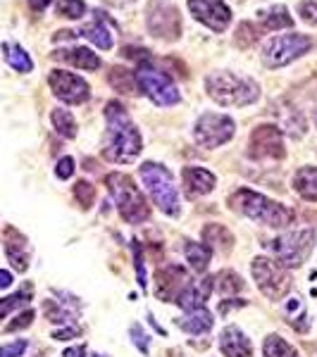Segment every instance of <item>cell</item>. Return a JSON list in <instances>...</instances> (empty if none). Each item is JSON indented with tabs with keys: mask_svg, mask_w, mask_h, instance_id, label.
Returning <instances> with one entry per match:
<instances>
[{
	"mask_svg": "<svg viewBox=\"0 0 317 357\" xmlns=\"http://www.w3.org/2000/svg\"><path fill=\"white\" fill-rule=\"evenodd\" d=\"M105 183L124 222L143 224L151 217V207L146 203V195L141 193V188L136 186L131 176L122 174V172H112V174L105 176Z\"/></svg>",
	"mask_w": 317,
	"mask_h": 357,
	"instance_id": "cell-4",
	"label": "cell"
},
{
	"mask_svg": "<svg viewBox=\"0 0 317 357\" xmlns=\"http://www.w3.org/2000/svg\"><path fill=\"white\" fill-rule=\"evenodd\" d=\"M79 333H82V329H79V326L77 324H74V326H65V329H60V331H55L53 333V338H55V341H69V338H72V336H79Z\"/></svg>",
	"mask_w": 317,
	"mask_h": 357,
	"instance_id": "cell-44",
	"label": "cell"
},
{
	"mask_svg": "<svg viewBox=\"0 0 317 357\" xmlns=\"http://www.w3.org/2000/svg\"><path fill=\"white\" fill-rule=\"evenodd\" d=\"M315 124H317V114H315Z\"/></svg>",
	"mask_w": 317,
	"mask_h": 357,
	"instance_id": "cell-49",
	"label": "cell"
},
{
	"mask_svg": "<svg viewBox=\"0 0 317 357\" xmlns=\"http://www.w3.org/2000/svg\"><path fill=\"white\" fill-rule=\"evenodd\" d=\"M182 181H184V191L191 195V198H196V195L210 193L212 188H215L217 178L212 172L203 169V167H184Z\"/></svg>",
	"mask_w": 317,
	"mask_h": 357,
	"instance_id": "cell-19",
	"label": "cell"
},
{
	"mask_svg": "<svg viewBox=\"0 0 317 357\" xmlns=\"http://www.w3.org/2000/svg\"><path fill=\"white\" fill-rule=\"evenodd\" d=\"M217 291L220 296L229 298V296H236L239 291H244V279H241L236 272H220L217 274Z\"/></svg>",
	"mask_w": 317,
	"mask_h": 357,
	"instance_id": "cell-34",
	"label": "cell"
},
{
	"mask_svg": "<svg viewBox=\"0 0 317 357\" xmlns=\"http://www.w3.org/2000/svg\"><path fill=\"white\" fill-rule=\"evenodd\" d=\"M8 286H13V274L8 269H0V289H8Z\"/></svg>",
	"mask_w": 317,
	"mask_h": 357,
	"instance_id": "cell-45",
	"label": "cell"
},
{
	"mask_svg": "<svg viewBox=\"0 0 317 357\" xmlns=\"http://www.w3.org/2000/svg\"><path fill=\"white\" fill-rule=\"evenodd\" d=\"M62 301H45L43 303V312L48 317L53 324H74L77 321L79 312H82V303L77 301L74 296L69 293H62V291H55Z\"/></svg>",
	"mask_w": 317,
	"mask_h": 357,
	"instance_id": "cell-17",
	"label": "cell"
},
{
	"mask_svg": "<svg viewBox=\"0 0 317 357\" xmlns=\"http://www.w3.org/2000/svg\"><path fill=\"white\" fill-rule=\"evenodd\" d=\"M55 174H57V178H69L74 174V160L72 158H62L60 162H57V167H55Z\"/></svg>",
	"mask_w": 317,
	"mask_h": 357,
	"instance_id": "cell-43",
	"label": "cell"
},
{
	"mask_svg": "<svg viewBox=\"0 0 317 357\" xmlns=\"http://www.w3.org/2000/svg\"><path fill=\"white\" fill-rule=\"evenodd\" d=\"M108 82L117 93H136L138 91V84H136V74L129 72V69H122V67H112L110 74H108Z\"/></svg>",
	"mask_w": 317,
	"mask_h": 357,
	"instance_id": "cell-30",
	"label": "cell"
},
{
	"mask_svg": "<svg viewBox=\"0 0 317 357\" xmlns=\"http://www.w3.org/2000/svg\"><path fill=\"white\" fill-rule=\"evenodd\" d=\"M84 355H86L84 345H77V348H67L65 353H62V357H84Z\"/></svg>",
	"mask_w": 317,
	"mask_h": 357,
	"instance_id": "cell-46",
	"label": "cell"
},
{
	"mask_svg": "<svg viewBox=\"0 0 317 357\" xmlns=\"http://www.w3.org/2000/svg\"><path fill=\"white\" fill-rule=\"evenodd\" d=\"M184 255H186V262L191 264L193 272L203 274L210 264L212 250L205 243H196V241H184Z\"/></svg>",
	"mask_w": 317,
	"mask_h": 357,
	"instance_id": "cell-26",
	"label": "cell"
},
{
	"mask_svg": "<svg viewBox=\"0 0 317 357\" xmlns=\"http://www.w3.org/2000/svg\"><path fill=\"white\" fill-rule=\"evenodd\" d=\"M138 174H141V181L146 186V191L151 193L153 203L170 217H177L182 210V200H179V191L175 186V178H172L170 169H165L163 165L158 162H143L138 167Z\"/></svg>",
	"mask_w": 317,
	"mask_h": 357,
	"instance_id": "cell-5",
	"label": "cell"
},
{
	"mask_svg": "<svg viewBox=\"0 0 317 357\" xmlns=\"http://www.w3.org/2000/svg\"><path fill=\"white\" fill-rule=\"evenodd\" d=\"M263 357H301V355H298V350L286 343L281 336L270 333L263 343Z\"/></svg>",
	"mask_w": 317,
	"mask_h": 357,
	"instance_id": "cell-32",
	"label": "cell"
},
{
	"mask_svg": "<svg viewBox=\"0 0 317 357\" xmlns=\"http://www.w3.org/2000/svg\"><path fill=\"white\" fill-rule=\"evenodd\" d=\"M134 74H136L138 89L151 98L155 105L170 107V105H177V102L182 100V96H179V91H177L175 82H172L165 72H160V69L141 65V67H138V72H134Z\"/></svg>",
	"mask_w": 317,
	"mask_h": 357,
	"instance_id": "cell-9",
	"label": "cell"
},
{
	"mask_svg": "<svg viewBox=\"0 0 317 357\" xmlns=\"http://www.w3.org/2000/svg\"><path fill=\"white\" fill-rule=\"evenodd\" d=\"M298 15H301V20L305 24L317 26V0H305V3H301Z\"/></svg>",
	"mask_w": 317,
	"mask_h": 357,
	"instance_id": "cell-40",
	"label": "cell"
},
{
	"mask_svg": "<svg viewBox=\"0 0 317 357\" xmlns=\"http://www.w3.org/2000/svg\"><path fill=\"white\" fill-rule=\"evenodd\" d=\"M212 286H215V279H212V276H203V279H198V281H191V284L182 291V296L177 298V305L186 310V312L205 307V301L210 298Z\"/></svg>",
	"mask_w": 317,
	"mask_h": 357,
	"instance_id": "cell-18",
	"label": "cell"
},
{
	"mask_svg": "<svg viewBox=\"0 0 317 357\" xmlns=\"http://www.w3.org/2000/svg\"><path fill=\"white\" fill-rule=\"evenodd\" d=\"M146 24L153 36L167 38V41H177L182 33L179 10H177L170 0H151V3H148Z\"/></svg>",
	"mask_w": 317,
	"mask_h": 357,
	"instance_id": "cell-11",
	"label": "cell"
},
{
	"mask_svg": "<svg viewBox=\"0 0 317 357\" xmlns=\"http://www.w3.org/2000/svg\"><path fill=\"white\" fill-rule=\"evenodd\" d=\"M293 191L303 200L317 203V167H301L293 174Z\"/></svg>",
	"mask_w": 317,
	"mask_h": 357,
	"instance_id": "cell-22",
	"label": "cell"
},
{
	"mask_svg": "<svg viewBox=\"0 0 317 357\" xmlns=\"http://www.w3.org/2000/svg\"><path fill=\"white\" fill-rule=\"evenodd\" d=\"M29 5H31V10H36V13H43L50 5V0H29Z\"/></svg>",
	"mask_w": 317,
	"mask_h": 357,
	"instance_id": "cell-47",
	"label": "cell"
},
{
	"mask_svg": "<svg viewBox=\"0 0 317 357\" xmlns=\"http://www.w3.org/2000/svg\"><path fill=\"white\" fill-rule=\"evenodd\" d=\"M50 122H53V129L62 138L77 136V119H74V114L65 110V107H55V110L50 112Z\"/></svg>",
	"mask_w": 317,
	"mask_h": 357,
	"instance_id": "cell-31",
	"label": "cell"
},
{
	"mask_svg": "<svg viewBox=\"0 0 317 357\" xmlns=\"http://www.w3.org/2000/svg\"><path fill=\"white\" fill-rule=\"evenodd\" d=\"M191 284L189 281V274L184 267H177V264H165L155 272V296L160 301H175L182 296V291Z\"/></svg>",
	"mask_w": 317,
	"mask_h": 357,
	"instance_id": "cell-15",
	"label": "cell"
},
{
	"mask_svg": "<svg viewBox=\"0 0 317 357\" xmlns=\"http://www.w3.org/2000/svg\"><path fill=\"white\" fill-rule=\"evenodd\" d=\"M313 248H315V229L310 227L293 229V231L281 234L279 238L272 241V252L277 262L284 264L286 269L301 267V264L308 262Z\"/></svg>",
	"mask_w": 317,
	"mask_h": 357,
	"instance_id": "cell-6",
	"label": "cell"
},
{
	"mask_svg": "<svg viewBox=\"0 0 317 357\" xmlns=\"http://www.w3.org/2000/svg\"><path fill=\"white\" fill-rule=\"evenodd\" d=\"M284 314L289 319V324L293 326L296 331L301 333H308L310 329V319H308V312H305V303L301 298H291V301L284 303Z\"/></svg>",
	"mask_w": 317,
	"mask_h": 357,
	"instance_id": "cell-29",
	"label": "cell"
},
{
	"mask_svg": "<svg viewBox=\"0 0 317 357\" xmlns=\"http://www.w3.org/2000/svg\"><path fill=\"white\" fill-rule=\"evenodd\" d=\"M177 326L184 329L186 333H193V336H200V333H207L212 329V314L207 312L205 307H198V310H191L186 317L177 319Z\"/></svg>",
	"mask_w": 317,
	"mask_h": 357,
	"instance_id": "cell-23",
	"label": "cell"
},
{
	"mask_svg": "<svg viewBox=\"0 0 317 357\" xmlns=\"http://www.w3.org/2000/svg\"><path fill=\"white\" fill-rule=\"evenodd\" d=\"M48 84L53 96L60 98L62 102H69V105H82L91 96L89 82L79 77V74L67 72V69H53L48 74Z\"/></svg>",
	"mask_w": 317,
	"mask_h": 357,
	"instance_id": "cell-12",
	"label": "cell"
},
{
	"mask_svg": "<svg viewBox=\"0 0 317 357\" xmlns=\"http://www.w3.org/2000/svg\"><path fill=\"white\" fill-rule=\"evenodd\" d=\"M251 269H253V279H256L258 289H260L263 296L270 298V301H281V298L291 291L289 269L277 260H270V257H256L251 264Z\"/></svg>",
	"mask_w": 317,
	"mask_h": 357,
	"instance_id": "cell-8",
	"label": "cell"
},
{
	"mask_svg": "<svg viewBox=\"0 0 317 357\" xmlns=\"http://www.w3.org/2000/svg\"><path fill=\"white\" fill-rule=\"evenodd\" d=\"M3 57H5V62L20 74H29L34 69V60L29 57L27 50L17 43H3Z\"/></svg>",
	"mask_w": 317,
	"mask_h": 357,
	"instance_id": "cell-27",
	"label": "cell"
},
{
	"mask_svg": "<svg viewBox=\"0 0 317 357\" xmlns=\"http://www.w3.org/2000/svg\"><path fill=\"white\" fill-rule=\"evenodd\" d=\"M31 293H34V289H31V286H27V289H22L20 293H15V296L3 298V301H0V321H3L10 312L24 307V305L31 301Z\"/></svg>",
	"mask_w": 317,
	"mask_h": 357,
	"instance_id": "cell-33",
	"label": "cell"
},
{
	"mask_svg": "<svg viewBox=\"0 0 317 357\" xmlns=\"http://www.w3.org/2000/svg\"><path fill=\"white\" fill-rule=\"evenodd\" d=\"M94 357H105V355H94Z\"/></svg>",
	"mask_w": 317,
	"mask_h": 357,
	"instance_id": "cell-48",
	"label": "cell"
},
{
	"mask_svg": "<svg viewBox=\"0 0 317 357\" xmlns=\"http://www.w3.org/2000/svg\"><path fill=\"white\" fill-rule=\"evenodd\" d=\"M105 122H108V138L103 148V158L115 165H129L141 155L143 141L138 134L136 124L129 119V114L122 107V102L112 100L105 105Z\"/></svg>",
	"mask_w": 317,
	"mask_h": 357,
	"instance_id": "cell-1",
	"label": "cell"
},
{
	"mask_svg": "<svg viewBox=\"0 0 317 357\" xmlns=\"http://www.w3.org/2000/svg\"><path fill=\"white\" fill-rule=\"evenodd\" d=\"M310 48H313V41L303 33H281V36H272L263 45V62L270 69L286 67L308 53Z\"/></svg>",
	"mask_w": 317,
	"mask_h": 357,
	"instance_id": "cell-7",
	"label": "cell"
},
{
	"mask_svg": "<svg viewBox=\"0 0 317 357\" xmlns=\"http://www.w3.org/2000/svg\"><path fill=\"white\" fill-rule=\"evenodd\" d=\"M82 36L84 38H89L91 43H96L101 50H110L112 45H115V38H112V33H110V29H108L105 24V20H103L101 15L96 17L91 24H86L82 29Z\"/></svg>",
	"mask_w": 317,
	"mask_h": 357,
	"instance_id": "cell-25",
	"label": "cell"
},
{
	"mask_svg": "<svg viewBox=\"0 0 317 357\" xmlns=\"http://www.w3.org/2000/svg\"><path fill=\"white\" fill-rule=\"evenodd\" d=\"M220 350L224 357H253V345L239 326H227L222 331Z\"/></svg>",
	"mask_w": 317,
	"mask_h": 357,
	"instance_id": "cell-21",
	"label": "cell"
},
{
	"mask_svg": "<svg viewBox=\"0 0 317 357\" xmlns=\"http://www.w3.org/2000/svg\"><path fill=\"white\" fill-rule=\"evenodd\" d=\"M234 119L227 117V114H220V112H205L196 119V126H193V138L198 146L207 148H220L224 143L232 141L234 136Z\"/></svg>",
	"mask_w": 317,
	"mask_h": 357,
	"instance_id": "cell-10",
	"label": "cell"
},
{
	"mask_svg": "<svg viewBox=\"0 0 317 357\" xmlns=\"http://www.w3.org/2000/svg\"><path fill=\"white\" fill-rule=\"evenodd\" d=\"M256 41H258V31H256V26L249 24V22H244V24L236 29V43H239L241 48H249V45Z\"/></svg>",
	"mask_w": 317,
	"mask_h": 357,
	"instance_id": "cell-37",
	"label": "cell"
},
{
	"mask_svg": "<svg viewBox=\"0 0 317 357\" xmlns=\"http://www.w3.org/2000/svg\"><path fill=\"white\" fill-rule=\"evenodd\" d=\"M229 205H232L236 212H241L244 217H249V220L265 224V227H272V229L286 227V224H291L293 220V212L289 207L279 205L277 200H270L267 195H263V193L251 191V188H239V191L229 198Z\"/></svg>",
	"mask_w": 317,
	"mask_h": 357,
	"instance_id": "cell-3",
	"label": "cell"
},
{
	"mask_svg": "<svg viewBox=\"0 0 317 357\" xmlns=\"http://www.w3.org/2000/svg\"><path fill=\"white\" fill-rule=\"evenodd\" d=\"M189 13H191L200 24H205L212 31L222 33L232 22V10L222 0H186Z\"/></svg>",
	"mask_w": 317,
	"mask_h": 357,
	"instance_id": "cell-14",
	"label": "cell"
},
{
	"mask_svg": "<svg viewBox=\"0 0 317 357\" xmlns=\"http://www.w3.org/2000/svg\"><path fill=\"white\" fill-rule=\"evenodd\" d=\"M129 333H131V341H134L136 348L141 350V353H148V348H151V345H148V336H146V331H143L138 324H131Z\"/></svg>",
	"mask_w": 317,
	"mask_h": 357,
	"instance_id": "cell-42",
	"label": "cell"
},
{
	"mask_svg": "<svg viewBox=\"0 0 317 357\" xmlns=\"http://www.w3.org/2000/svg\"><path fill=\"white\" fill-rule=\"evenodd\" d=\"M258 22H260L267 31L293 26V17L289 15V10H286L284 5H272V8H267V10H260V13H258Z\"/></svg>",
	"mask_w": 317,
	"mask_h": 357,
	"instance_id": "cell-24",
	"label": "cell"
},
{
	"mask_svg": "<svg viewBox=\"0 0 317 357\" xmlns=\"http://www.w3.org/2000/svg\"><path fill=\"white\" fill-rule=\"evenodd\" d=\"M3 245H5V255H8V260H10V264H13L15 272L24 274L29 269V241H27V236L15 227H5Z\"/></svg>",
	"mask_w": 317,
	"mask_h": 357,
	"instance_id": "cell-16",
	"label": "cell"
},
{
	"mask_svg": "<svg viewBox=\"0 0 317 357\" xmlns=\"http://www.w3.org/2000/svg\"><path fill=\"white\" fill-rule=\"evenodd\" d=\"M284 134L277 126L263 124L251 134V158L253 160H281L284 158Z\"/></svg>",
	"mask_w": 317,
	"mask_h": 357,
	"instance_id": "cell-13",
	"label": "cell"
},
{
	"mask_svg": "<svg viewBox=\"0 0 317 357\" xmlns=\"http://www.w3.org/2000/svg\"><path fill=\"white\" fill-rule=\"evenodd\" d=\"M131 250H134V262H136V276H138V286L146 289L148 281H146V267H143V250H141V243L134 241L131 243Z\"/></svg>",
	"mask_w": 317,
	"mask_h": 357,
	"instance_id": "cell-38",
	"label": "cell"
},
{
	"mask_svg": "<svg viewBox=\"0 0 317 357\" xmlns=\"http://www.w3.org/2000/svg\"><path fill=\"white\" fill-rule=\"evenodd\" d=\"M205 91L222 107H246L260 98V86L234 72H212L205 77Z\"/></svg>",
	"mask_w": 317,
	"mask_h": 357,
	"instance_id": "cell-2",
	"label": "cell"
},
{
	"mask_svg": "<svg viewBox=\"0 0 317 357\" xmlns=\"http://www.w3.org/2000/svg\"><path fill=\"white\" fill-rule=\"evenodd\" d=\"M57 15L67 17V20H82L86 15V3L84 0H60L57 3Z\"/></svg>",
	"mask_w": 317,
	"mask_h": 357,
	"instance_id": "cell-35",
	"label": "cell"
},
{
	"mask_svg": "<svg viewBox=\"0 0 317 357\" xmlns=\"http://www.w3.org/2000/svg\"><path fill=\"white\" fill-rule=\"evenodd\" d=\"M53 60L57 62H67L69 67L77 69H86V72H96L101 67V57H98L91 48H84V45H77V48H62L55 50Z\"/></svg>",
	"mask_w": 317,
	"mask_h": 357,
	"instance_id": "cell-20",
	"label": "cell"
},
{
	"mask_svg": "<svg viewBox=\"0 0 317 357\" xmlns=\"http://www.w3.org/2000/svg\"><path fill=\"white\" fill-rule=\"evenodd\" d=\"M74 198L82 203V207H91L96 200V188L89 181H77L74 183Z\"/></svg>",
	"mask_w": 317,
	"mask_h": 357,
	"instance_id": "cell-36",
	"label": "cell"
},
{
	"mask_svg": "<svg viewBox=\"0 0 317 357\" xmlns=\"http://www.w3.org/2000/svg\"><path fill=\"white\" fill-rule=\"evenodd\" d=\"M31 321H34V310H24V312H20L15 317V321H10V324L5 326V331L8 333L22 331V329H27V326H31Z\"/></svg>",
	"mask_w": 317,
	"mask_h": 357,
	"instance_id": "cell-39",
	"label": "cell"
},
{
	"mask_svg": "<svg viewBox=\"0 0 317 357\" xmlns=\"http://www.w3.org/2000/svg\"><path fill=\"white\" fill-rule=\"evenodd\" d=\"M203 243L210 248H217V250H224L229 252L234 245V236L227 231L224 227H220V224H207V227L203 229Z\"/></svg>",
	"mask_w": 317,
	"mask_h": 357,
	"instance_id": "cell-28",
	"label": "cell"
},
{
	"mask_svg": "<svg viewBox=\"0 0 317 357\" xmlns=\"http://www.w3.org/2000/svg\"><path fill=\"white\" fill-rule=\"evenodd\" d=\"M29 343L27 341H13V343H5L0 345V357H22L27 353Z\"/></svg>",
	"mask_w": 317,
	"mask_h": 357,
	"instance_id": "cell-41",
	"label": "cell"
}]
</instances>
